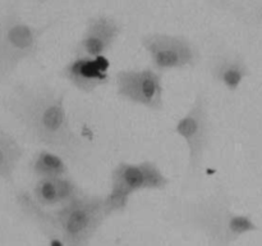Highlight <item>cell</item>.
<instances>
[{"instance_id": "6da1fadb", "label": "cell", "mask_w": 262, "mask_h": 246, "mask_svg": "<svg viewBox=\"0 0 262 246\" xmlns=\"http://www.w3.org/2000/svg\"><path fill=\"white\" fill-rule=\"evenodd\" d=\"M4 105L33 142L56 151L69 163L81 160L84 144L72 127L66 92L46 84H18Z\"/></svg>"}, {"instance_id": "7a4b0ae2", "label": "cell", "mask_w": 262, "mask_h": 246, "mask_svg": "<svg viewBox=\"0 0 262 246\" xmlns=\"http://www.w3.org/2000/svg\"><path fill=\"white\" fill-rule=\"evenodd\" d=\"M15 202L22 214L45 235L49 246H90L110 217L104 196L99 195L84 194L64 207L46 209L33 200L30 191L19 190Z\"/></svg>"}, {"instance_id": "3957f363", "label": "cell", "mask_w": 262, "mask_h": 246, "mask_svg": "<svg viewBox=\"0 0 262 246\" xmlns=\"http://www.w3.org/2000/svg\"><path fill=\"white\" fill-rule=\"evenodd\" d=\"M182 223L204 235L207 246H232L241 237L260 230L250 214L235 212L224 184L194 201L176 205Z\"/></svg>"}, {"instance_id": "277c9868", "label": "cell", "mask_w": 262, "mask_h": 246, "mask_svg": "<svg viewBox=\"0 0 262 246\" xmlns=\"http://www.w3.org/2000/svg\"><path fill=\"white\" fill-rule=\"evenodd\" d=\"M49 20L41 26L27 22L17 8L0 17V85L5 84L25 61L35 60L43 35L54 26Z\"/></svg>"}, {"instance_id": "5b68a950", "label": "cell", "mask_w": 262, "mask_h": 246, "mask_svg": "<svg viewBox=\"0 0 262 246\" xmlns=\"http://www.w3.org/2000/svg\"><path fill=\"white\" fill-rule=\"evenodd\" d=\"M169 182L170 179L155 161H120L112 171L109 191L104 196L107 213L110 217L122 213L135 194L164 190Z\"/></svg>"}, {"instance_id": "8992f818", "label": "cell", "mask_w": 262, "mask_h": 246, "mask_svg": "<svg viewBox=\"0 0 262 246\" xmlns=\"http://www.w3.org/2000/svg\"><path fill=\"white\" fill-rule=\"evenodd\" d=\"M174 132L186 142L188 153L187 177L193 181L201 173L212 138L209 99L205 91L197 92L188 110L177 120Z\"/></svg>"}, {"instance_id": "52a82bcc", "label": "cell", "mask_w": 262, "mask_h": 246, "mask_svg": "<svg viewBox=\"0 0 262 246\" xmlns=\"http://www.w3.org/2000/svg\"><path fill=\"white\" fill-rule=\"evenodd\" d=\"M140 44L151 67L161 74L194 68L201 58L196 44L178 33L148 32L140 38Z\"/></svg>"}, {"instance_id": "ba28073f", "label": "cell", "mask_w": 262, "mask_h": 246, "mask_svg": "<svg viewBox=\"0 0 262 246\" xmlns=\"http://www.w3.org/2000/svg\"><path fill=\"white\" fill-rule=\"evenodd\" d=\"M114 84L119 99L154 112L164 109L163 74L152 67L122 69L115 73Z\"/></svg>"}, {"instance_id": "9c48e42d", "label": "cell", "mask_w": 262, "mask_h": 246, "mask_svg": "<svg viewBox=\"0 0 262 246\" xmlns=\"http://www.w3.org/2000/svg\"><path fill=\"white\" fill-rule=\"evenodd\" d=\"M123 33L120 20L106 13H97L87 19L81 37L73 48L74 55H106Z\"/></svg>"}, {"instance_id": "30bf717a", "label": "cell", "mask_w": 262, "mask_h": 246, "mask_svg": "<svg viewBox=\"0 0 262 246\" xmlns=\"http://www.w3.org/2000/svg\"><path fill=\"white\" fill-rule=\"evenodd\" d=\"M109 71L110 60L106 55H74L59 74L78 91L91 94L110 81Z\"/></svg>"}, {"instance_id": "8fae6325", "label": "cell", "mask_w": 262, "mask_h": 246, "mask_svg": "<svg viewBox=\"0 0 262 246\" xmlns=\"http://www.w3.org/2000/svg\"><path fill=\"white\" fill-rule=\"evenodd\" d=\"M30 194L41 207L56 209L79 199L86 192L68 174L58 178H37L31 187Z\"/></svg>"}, {"instance_id": "7c38bea8", "label": "cell", "mask_w": 262, "mask_h": 246, "mask_svg": "<svg viewBox=\"0 0 262 246\" xmlns=\"http://www.w3.org/2000/svg\"><path fill=\"white\" fill-rule=\"evenodd\" d=\"M209 73L229 92L238 91L251 71L245 56L234 51H217L209 61Z\"/></svg>"}, {"instance_id": "4fadbf2b", "label": "cell", "mask_w": 262, "mask_h": 246, "mask_svg": "<svg viewBox=\"0 0 262 246\" xmlns=\"http://www.w3.org/2000/svg\"><path fill=\"white\" fill-rule=\"evenodd\" d=\"M30 171L37 178H58L68 176L69 161L50 149L42 148L33 154L30 161Z\"/></svg>"}, {"instance_id": "5bb4252c", "label": "cell", "mask_w": 262, "mask_h": 246, "mask_svg": "<svg viewBox=\"0 0 262 246\" xmlns=\"http://www.w3.org/2000/svg\"><path fill=\"white\" fill-rule=\"evenodd\" d=\"M25 149L10 132L0 126V179L12 183Z\"/></svg>"}, {"instance_id": "9a60e30c", "label": "cell", "mask_w": 262, "mask_h": 246, "mask_svg": "<svg viewBox=\"0 0 262 246\" xmlns=\"http://www.w3.org/2000/svg\"><path fill=\"white\" fill-rule=\"evenodd\" d=\"M211 3L215 8L235 15V18L242 20L243 23H251V25L262 23V4L248 8L243 7L237 0H211Z\"/></svg>"}, {"instance_id": "2e32d148", "label": "cell", "mask_w": 262, "mask_h": 246, "mask_svg": "<svg viewBox=\"0 0 262 246\" xmlns=\"http://www.w3.org/2000/svg\"><path fill=\"white\" fill-rule=\"evenodd\" d=\"M46 0H38V3H45Z\"/></svg>"}]
</instances>
